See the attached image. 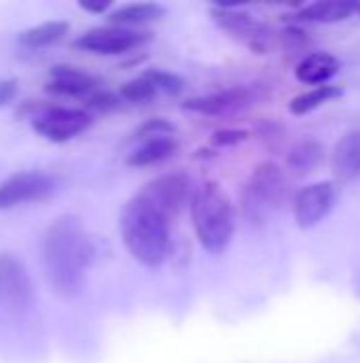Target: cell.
Wrapping results in <instances>:
<instances>
[{"mask_svg":"<svg viewBox=\"0 0 360 363\" xmlns=\"http://www.w3.org/2000/svg\"><path fill=\"white\" fill-rule=\"evenodd\" d=\"M91 255V242L83 223L72 215L57 217L42 242V262L51 291L62 300L76 298L85 287V270Z\"/></svg>","mask_w":360,"mask_h":363,"instance_id":"obj_1","label":"cell"},{"mask_svg":"<svg viewBox=\"0 0 360 363\" xmlns=\"http://www.w3.org/2000/svg\"><path fill=\"white\" fill-rule=\"evenodd\" d=\"M119 232L129 255L146 266L159 268L170 253V219L146 196L136 194L119 215Z\"/></svg>","mask_w":360,"mask_h":363,"instance_id":"obj_2","label":"cell"},{"mask_svg":"<svg viewBox=\"0 0 360 363\" xmlns=\"http://www.w3.org/2000/svg\"><path fill=\"white\" fill-rule=\"evenodd\" d=\"M191 219L199 245L212 253H223L236 232V208L227 191L214 183L206 181L191 194Z\"/></svg>","mask_w":360,"mask_h":363,"instance_id":"obj_3","label":"cell"},{"mask_svg":"<svg viewBox=\"0 0 360 363\" xmlns=\"http://www.w3.org/2000/svg\"><path fill=\"white\" fill-rule=\"evenodd\" d=\"M289 191L286 174L280 164L276 162H261L255 166L244 196H242V211L244 217L252 225H263L267 219L280 208Z\"/></svg>","mask_w":360,"mask_h":363,"instance_id":"obj_4","label":"cell"},{"mask_svg":"<svg viewBox=\"0 0 360 363\" xmlns=\"http://www.w3.org/2000/svg\"><path fill=\"white\" fill-rule=\"evenodd\" d=\"M91 123L89 113L81 108H64L40 104V108L32 115V128L51 143H66L81 132H85Z\"/></svg>","mask_w":360,"mask_h":363,"instance_id":"obj_5","label":"cell"},{"mask_svg":"<svg viewBox=\"0 0 360 363\" xmlns=\"http://www.w3.org/2000/svg\"><path fill=\"white\" fill-rule=\"evenodd\" d=\"M339 200V185L333 181H318L303 189L293 200L295 223L301 230H312L329 217Z\"/></svg>","mask_w":360,"mask_h":363,"instance_id":"obj_6","label":"cell"},{"mask_svg":"<svg viewBox=\"0 0 360 363\" xmlns=\"http://www.w3.org/2000/svg\"><path fill=\"white\" fill-rule=\"evenodd\" d=\"M149 40H151L149 32L119 28V26H106V28L87 30L72 45L81 51H89L95 55H119V53H127L132 49L142 47Z\"/></svg>","mask_w":360,"mask_h":363,"instance_id":"obj_7","label":"cell"},{"mask_svg":"<svg viewBox=\"0 0 360 363\" xmlns=\"http://www.w3.org/2000/svg\"><path fill=\"white\" fill-rule=\"evenodd\" d=\"M140 194L146 196L172 221L187 206L193 191H191V179L185 172H170L146 183Z\"/></svg>","mask_w":360,"mask_h":363,"instance_id":"obj_8","label":"cell"},{"mask_svg":"<svg viewBox=\"0 0 360 363\" xmlns=\"http://www.w3.org/2000/svg\"><path fill=\"white\" fill-rule=\"evenodd\" d=\"M212 17L223 30L242 38L255 53L269 51L272 32L265 23L252 19V15L240 11V9H233V6H216V9H212Z\"/></svg>","mask_w":360,"mask_h":363,"instance_id":"obj_9","label":"cell"},{"mask_svg":"<svg viewBox=\"0 0 360 363\" xmlns=\"http://www.w3.org/2000/svg\"><path fill=\"white\" fill-rule=\"evenodd\" d=\"M53 179L42 172H17L0 183V211L25 202H40L53 191Z\"/></svg>","mask_w":360,"mask_h":363,"instance_id":"obj_10","label":"cell"},{"mask_svg":"<svg viewBox=\"0 0 360 363\" xmlns=\"http://www.w3.org/2000/svg\"><path fill=\"white\" fill-rule=\"evenodd\" d=\"M252 100H255V91L250 87H229L223 91L189 98L182 104V108L189 113H197V115L219 117V115L242 111V108L250 106Z\"/></svg>","mask_w":360,"mask_h":363,"instance_id":"obj_11","label":"cell"},{"mask_svg":"<svg viewBox=\"0 0 360 363\" xmlns=\"http://www.w3.org/2000/svg\"><path fill=\"white\" fill-rule=\"evenodd\" d=\"M0 291L6 306L13 311H23L32 302V283L28 270L8 253L0 257Z\"/></svg>","mask_w":360,"mask_h":363,"instance_id":"obj_12","label":"cell"},{"mask_svg":"<svg viewBox=\"0 0 360 363\" xmlns=\"http://www.w3.org/2000/svg\"><path fill=\"white\" fill-rule=\"evenodd\" d=\"M100 85V79L79 70L74 66H53L49 70V81L45 85V89L53 96H70V98H79V96H91L95 91V87Z\"/></svg>","mask_w":360,"mask_h":363,"instance_id":"obj_13","label":"cell"},{"mask_svg":"<svg viewBox=\"0 0 360 363\" xmlns=\"http://www.w3.org/2000/svg\"><path fill=\"white\" fill-rule=\"evenodd\" d=\"M331 166L333 174L342 181L360 179V130H350L337 140L333 147Z\"/></svg>","mask_w":360,"mask_h":363,"instance_id":"obj_14","label":"cell"},{"mask_svg":"<svg viewBox=\"0 0 360 363\" xmlns=\"http://www.w3.org/2000/svg\"><path fill=\"white\" fill-rule=\"evenodd\" d=\"M342 64L333 53L327 51H312L308 53L295 68V77L297 81L306 83V85H327L337 72H339Z\"/></svg>","mask_w":360,"mask_h":363,"instance_id":"obj_15","label":"cell"},{"mask_svg":"<svg viewBox=\"0 0 360 363\" xmlns=\"http://www.w3.org/2000/svg\"><path fill=\"white\" fill-rule=\"evenodd\" d=\"M359 13V2L352 0H325V2H312L295 13L297 21H310V23H339L350 19Z\"/></svg>","mask_w":360,"mask_h":363,"instance_id":"obj_16","label":"cell"},{"mask_svg":"<svg viewBox=\"0 0 360 363\" xmlns=\"http://www.w3.org/2000/svg\"><path fill=\"white\" fill-rule=\"evenodd\" d=\"M178 151V140L174 136H159V138H146L142 140L140 147H136L125 164L132 168H144V166H155L166 160H170Z\"/></svg>","mask_w":360,"mask_h":363,"instance_id":"obj_17","label":"cell"},{"mask_svg":"<svg viewBox=\"0 0 360 363\" xmlns=\"http://www.w3.org/2000/svg\"><path fill=\"white\" fill-rule=\"evenodd\" d=\"M163 15H166V6L159 2H132V4H123V6L115 9L108 15V21H110V26L134 30V26L157 21Z\"/></svg>","mask_w":360,"mask_h":363,"instance_id":"obj_18","label":"cell"},{"mask_svg":"<svg viewBox=\"0 0 360 363\" xmlns=\"http://www.w3.org/2000/svg\"><path fill=\"white\" fill-rule=\"evenodd\" d=\"M325 147L323 143L314 140V138H303L299 143H295L286 155L289 168L295 174H310L312 170H316L323 162H325Z\"/></svg>","mask_w":360,"mask_h":363,"instance_id":"obj_19","label":"cell"},{"mask_svg":"<svg viewBox=\"0 0 360 363\" xmlns=\"http://www.w3.org/2000/svg\"><path fill=\"white\" fill-rule=\"evenodd\" d=\"M66 34H68V23L53 19V21H45V23L23 30L17 36V40H19V45L28 47V49H42V47L59 43Z\"/></svg>","mask_w":360,"mask_h":363,"instance_id":"obj_20","label":"cell"},{"mask_svg":"<svg viewBox=\"0 0 360 363\" xmlns=\"http://www.w3.org/2000/svg\"><path fill=\"white\" fill-rule=\"evenodd\" d=\"M342 94H344V89L339 85H318V87H314L310 91H303V94L295 96L289 102V111L293 115H306V113H312V111L320 108L323 104H327L331 100H337Z\"/></svg>","mask_w":360,"mask_h":363,"instance_id":"obj_21","label":"cell"},{"mask_svg":"<svg viewBox=\"0 0 360 363\" xmlns=\"http://www.w3.org/2000/svg\"><path fill=\"white\" fill-rule=\"evenodd\" d=\"M142 77L157 91H163V94H170V96H178L185 89V81L176 72H168V70H146Z\"/></svg>","mask_w":360,"mask_h":363,"instance_id":"obj_22","label":"cell"},{"mask_svg":"<svg viewBox=\"0 0 360 363\" xmlns=\"http://www.w3.org/2000/svg\"><path fill=\"white\" fill-rule=\"evenodd\" d=\"M155 96H157V89L144 77L132 79V81L123 83L119 89V98L127 100V102H146V100H153Z\"/></svg>","mask_w":360,"mask_h":363,"instance_id":"obj_23","label":"cell"},{"mask_svg":"<svg viewBox=\"0 0 360 363\" xmlns=\"http://www.w3.org/2000/svg\"><path fill=\"white\" fill-rule=\"evenodd\" d=\"M176 132V125L163 117H155V119H149L144 121L138 130H136V136L140 140H146V138H159V136H174Z\"/></svg>","mask_w":360,"mask_h":363,"instance_id":"obj_24","label":"cell"},{"mask_svg":"<svg viewBox=\"0 0 360 363\" xmlns=\"http://www.w3.org/2000/svg\"><path fill=\"white\" fill-rule=\"evenodd\" d=\"M119 104H121V98H119V94H112V91H98V94H91L87 100V106L98 113L115 111V108H119Z\"/></svg>","mask_w":360,"mask_h":363,"instance_id":"obj_25","label":"cell"},{"mask_svg":"<svg viewBox=\"0 0 360 363\" xmlns=\"http://www.w3.org/2000/svg\"><path fill=\"white\" fill-rule=\"evenodd\" d=\"M248 136H250L248 130H219V132H214L212 143L219 147H229V145H238V143L246 140Z\"/></svg>","mask_w":360,"mask_h":363,"instance_id":"obj_26","label":"cell"},{"mask_svg":"<svg viewBox=\"0 0 360 363\" xmlns=\"http://www.w3.org/2000/svg\"><path fill=\"white\" fill-rule=\"evenodd\" d=\"M19 87H17V81L15 79H6V81H0V106H6L8 102L15 100Z\"/></svg>","mask_w":360,"mask_h":363,"instance_id":"obj_27","label":"cell"},{"mask_svg":"<svg viewBox=\"0 0 360 363\" xmlns=\"http://www.w3.org/2000/svg\"><path fill=\"white\" fill-rule=\"evenodd\" d=\"M79 6L83 9V11H87V13H95V15H100V13H106L108 9H110V2H104V0H100V2H85V0H81L79 2Z\"/></svg>","mask_w":360,"mask_h":363,"instance_id":"obj_28","label":"cell"}]
</instances>
